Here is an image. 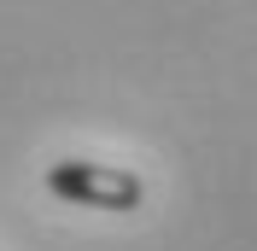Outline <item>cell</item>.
Instances as JSON below:
<instances>
[{
	"mask_svg": "<svg viewBox=\"0 0 257 251\" xmlns=\"http://www.w3.org/2000/svg\"><path fill=\"white\" fill-rule=\"evenodd\" d=\"M47 193L64 204H82V210H141L146 181L135 170H117V164H88V158H64L47 170Z\"/></svg>",
	"mask_w": 257,
	"mask_h": 251,
	"instance_id": "6da1fadb",
	"label": "cell"
}]
</instances>
